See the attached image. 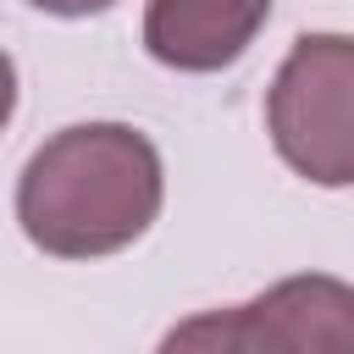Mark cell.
Listing matches in <instances>:
<instances>
[{"label":"cell","instance_id":"6da1fadb","mask_svg":"<svg viewBox=\"0 0 354 354\" xmlns=\"http://www.w3.org/2000/svg\"><path fill=\"white\" fill-rule=\"evenodd\" d=\"M166 199L149 133L127 122H72L50 133L17 177V221L55 260H100L138 243Z\"/></svg>","mask_w":354,"mask_h":354},{"label":"cell","instance_id":"8992f818","mask_svg":"<svg viewBox=\"0 0 354 354\" xmlns=\"http://www.w3.org/2000/svg\"><path fill=\"white\" fill-rule=\"evenodd\" d=\"M33 11H50V17H100L111 11L116 0H28Z\"/></svg>","mask_w":354,"mask_h":354},{"label":"cell","instance_id":"5b68a950","mask_svg":"<svg viewBox=\"0 0 354 354\" xmlns=\"http://www.w3.org/2000/svg\"><path fill=\"white\" fill-rule=\"evenodd\" d=\"M155 354H221V337H216V310H199V315L177 321V326L155 343Z\"/></svg>","mask_w":354,"mask_h":354},{"label":"cell","instance_id":"277c9868","mask_svg":"<svg viewBox=\"0 0 354 354\" xmlns=\"http://www.w3.org/2000/svg\"><path fill=\"white\" fill-rule=\"evenodd\" d=\"M271 22V0H149L144 50L171 72H221Z\"/></svg>","mask_w":354,"mask_h":354},{"label":"cell","instance_id":"7a4b0ae2","mask_svg":"<svg viewBox=\"0 0 354 354\" xmlns=\"http://www.w3.org/2000/svg\"><path fill=\"white\" fill-rule=\"evenodd\" d=\"M266 133L288 171L354 188V33H299L266 88Z\"/></svg>","mask_w":354,"mask_h":354},{"label":"cell","instance_id":"3957f363","mask_svg":"<svg viewBox=\"0 0 354 354\" xmlns=\"http://www.w3.org/2000/svg\"><path fill=\"white\" fill-rule=\"evenodd\" d=\"M221 354H354V282L299 271L216 310Z\"/></svg>","mask_w":354,"mask_h":354}]
</instances>
